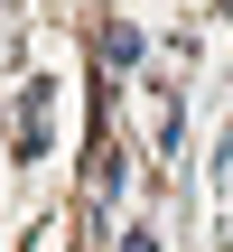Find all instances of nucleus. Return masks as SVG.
Segmentation results:
<instances>
[{"label":"nucleus","mask_w":233,"mask_h":252,"mask_svg":"<svg viewBox=\"0 0 233 252\" xmlns=\"http://www.w3.org/2000/svg\"><path fill=\"white\" fill-rule=\"evenodd\" d=\"M47 150V75L28 84V103H19V159H37Z\"/></svg>","instance_id":"1"}]
</instances>
